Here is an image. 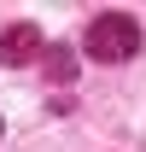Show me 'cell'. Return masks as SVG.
<instances>
[{
  "label": "cell",
  "mask_w": 146,
  "mask_h": 152,
  "mask_svg": "<svg viewBox=\"0 0 146 152\" xmlns=\"http://www.w3.org/2000/svg\"><path fill=\"white\" fill-rule=\"evenodd\" d=\"M134 47H140V23L128 18V12L93 18L88 35H82V53H88L93 64H123V58H134Z\"/></svg>",
  "instance_id": "obj_1"
},
{
  "label": "cell",
  "mask_w": 146,
  "mask_h": 152,
  "mask_svg": "<svg viewBox=\"0 0 146 152\" xmlns=\"http://www.w3.org/2000/svg\"><path fill=\"white\" fill-rule=\"evenodd\" d=\"M0 58H6V64L35 58V29H6V35H0Z\"/></svg>",
  "instance_id": "obj_2"
}]
</instances>
